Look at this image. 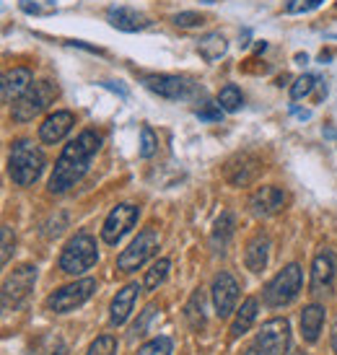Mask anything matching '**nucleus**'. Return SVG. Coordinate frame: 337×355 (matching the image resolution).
Returning a JSON list of instances; mask_svg holds the SVG:
<instances>
[{"label": "nucleus", "instance_id": "obj_37", "mask_svg": "<svg viewBox=\"0 0 337 355\" xmlns=\"http://www.w3.org/2000/svg\"><path fill=\"white\" fill-rule=\"evenodd\" d=\"M332 350H335V355H337V322H335V327H332Z\"/></svg>", "mask_w": 337, "mask_h": 355}, {"label": "nucleus", "instance_id": "obj_33", "mask_svg": "<svg viewBox=\"0 0 337 355\" xmlns=\"http://www.w3.org/2000/svg\"><path fill=\"white\" fill-rule=\"evenodd\" d=\"M0 234H3V254H0V262H3V265H8L10 254H13V244H16V239H13V228L3 226L0 228Z\"/></svg>", "mask_w": 337, "mask_h": 355}, {"label": "nucleus", "instance_id": "obj_28", "mask_svg": "<svg viewBox=\"0 0 337 355\" xmlns=\"http://www.w3.org/2000/svg\"><path fill=\"white\" fill-rule=\"evenodd\" d=\"M156 150H159V138H156V132H153L148 125H143V128H140V156L150 158Z\"/></svg>", "mask_w": 337, "mask_h": 355}, {"label": "nucleus", "instance_id": "obj_14", "mask_svg": "<svg viewBox=\"0 0 337 355\" xmlns=\"http://www.w3.org/2000/svg\"><path fill=\"white\" fill-rule=\"evenodd\" d=\"M286 207V192L280 187H259L252 198H249V210L252 216L257 218H273L278 216L280 210Z\"/></svg>", "mask_w": 337, "mask_h": 355}, {"label": "nucleus", "instance_id": "obj_13", "mask_svg": "<svg viewBox=\"0 0 337 355\" xmlns=\"http://www.w3.org/2000/svg\"><path fill=\"white\" fill-rule=\"evenodd\" d=\"M332 283H335V254H332L329 249H322V252L314 257L309 288H311L314 296H322V293H329V291H332Z\"/></svg>", "mask_w": 337, "mask_h": 355}, {"label": "nucleus", "instance_id": "obj_36", "mask_svg": "<svg viewBox=\"0 0 337 355\" xmlns=\"http://www.w3.org/2000/svg\"><path fill=\"white\" fill-rule=\"evenodd\" d=\"M244 355H268V353H265V350H262V347H259L257 343H252V345H249L247 350H244Z\"/></svg>", "mask_w": 337, "mask_h": 355}, {"label": "nucleus", "instance_id": "obj_22", "mask_svg": "<svg viewBox=\"0 0 337 355\" xmlns=\"http://www.w3.org/2000/svg\"><path fill=\"white\" fill-rule=\"evenodd\" d=\"M254 319H257V298H247L236 311L234 324H231V340H239L241 335H247L249 327L254 324Z\"/></svg>", "mask_w": 337, "mask_h": 355}, {"label": "nucleus", "instance_id": "obj_25", "mask_svg": "<svg viewBox=\"0 0 337 355\" xmlns=\"http://www.w3.org/2000/svg\"><path fill=\"white\" fill-rule=\"evenodd\" d=\"M218 104L223 112H239V109L244 107V96H241V91L234 86V83H228L223 86L218 94Z\"/></svg>", "mask_w": 337, "mask_h": 355}, {"label": "nucleus", "instance_id": "obj_21", "mask_svg": "<svg viewBox=\"0 0 337 355\" xmlns=\"http://www.w3.org/2000/svg\"><path fill=\"white\" fill-rule=\"evenodd\" d=\"M226 50H228V42H226V37H223L221 31H210V34H205V37L198 42L200 58L208 60V62H216V60H221L223 55H226Z\"/></svg>", "mask_w": 337, "mask_h": 355}, {"label": "nucleus", "instance_id": "obj_12", "mask_svg": "<svg viewBox=\"0 0 337 355\" xmlns=\"http://www.w3.org/2000/svg\"><path fill=\"white\" fill-rule=\"evenodd\" d=\"M239 301V283L231 272H218L213 280V304H216V314L226 319Z\"/></svg>", "mask_w": 337, "mask_h": 355}, {"label": "nucleus", "instance_id": "obj_19", "mask_svg": "<svg viewBox=\"0 0 337 355\" xmlns=\"http://www.w3.org/2000/svg\"><path fill=\"white\" fill-rule=\"evenodd\" d=\"M268 257H270V239L265 234H257L247 244V252H244V262L252 272H262L268 267Z\"/></svg>", "mask_w": 337, "mask_h": 355}, {"label": "nucleus", "instance_id": "obj_23", "mask_svg": "<svg viewBox=\"0 0 337 355\" xmlns=\"http://www.w3.org/2000/svg\"><path fill=\"white\" fill-rule=\"evenodd\" d=\"M29 355H68V345H65V340L55 332H47V335H42L34 345H31Z\"/></svg>", "mask_w": 337, "mask_h": 355}, {"label": "nucleus", "instance_id": "obj_16", "mask_svg": "<svg viewBox=\"0 0 337 355\" xmlns=\"http://www.w3.org/2000/svg\"><path fill=\"white\" fill-rule=\"evenodd\" d=\"M34 76L29 68H13L3 76V101L6 104H16V101L31 89Z\"/></svg>", "mask_w": 337, "mask_h": 355}, {"label": "nucleus", "instance_id": "obj_35", "mask_svg": "<svg viewBox=\"0 0 337 355\" xmlns=\"http://www.w3.org/2000/svg\"><path fill=\"white\" fill-rule=\"evenodd\" d=\"M153 314H156V309H153V306H148V309L143 311V316H140V322H135L132 332H135V335H143V332H146V327H148V322L153 319Z\"/></svg>", "mask_w": 337, "mask_h": 355}, {"label": "nucleus", "instance_id": "obj_7", "mask_svg": "<svg viewBox=\"0 0 337 355\" xmlns=\"http://www.w3.org/2000/svg\"><path fill=\"white\" fill-rule=\"evenodd\" d=\"M94 291H96V280H94V277L76 280V283L62 286V288H58L55 293H50V296H47V309L55 311V314H68V311L86 304V301L94 296Z\"/></svg>", "mask_w": 337, "mask_h": 355}, {"label": "nucleus", "instance_id": "obj_1", "mask_svg": "<svg viewBox=\"0 0 337 355\" xmlns=\"http://www.w3.org/2000/svg\"><path fill=\"white\" fill-rule=\"evenodd\" d=\"M101 148V135L94 130H83L78 138L68 143L60 158L55 161L50 177V192L52 195H62L70 187H76L80 179L86 177L91 166V158L99 153Z\"/></svg>", "mask_w": 337, "mask_h": 355}, {"label": "nucleus", "instance_id": "obj_30", "mask_svg": "<svg viewBox=\"0 0 337 355\" xmlns=\"http://www.w3.org/2000/svg\"><path fill=\"white\" fill-rule=\"evenodd\" d=\"M317 86V78L311 76V73H304L301 78H296V83L291 86V99L298 101V99H304V96H309L311 94V89Z\"/></svg>", "mask_w": 337, "mask_h": 355}, {"label": "nucleus", "instance_id": "obj_24", "mask_svg": "<svg viewBox=\"0 0 337 355\" xmlns=\"http://www.w3.org/2000/svg\"><path fill=\"white\" fill-rule=\"evenodd\" d=\"M168 270H171V262H168V259H156V262L150 265L148 272H146V277H143V288H146V291H156V288L166 280Z\"/></svg>", "mask_w": 337, "mask_h": 355}, {"label": "nucleus", "instance_id": "obj_15", "mask_svg": "<svg viewBox=\"0 0 337 355\" xmlns=\"http://www.w3.org/2000/svg\"><path fill=\"white\" fill-rule=\"evenodd\" d=\"M73 125H76L73 112H65V109L62 112H52L50 117L40 125V140L47 143V146H55L73 130Z\"/></svg>", "mask_w": 337, "mask_h": 355}, {"label": "nucleus", "instance_id": "obj_3", "mask_svg": "<svg viewBox=\"0 0 337 355\" xmlns=\"http://www.w3.org/2000/svg\"><path fill=\"white\" fill-rule=\"evenodd\" d=\"M96 259H99L96 241H94L91 234L80 231L62 249V254H60V270L68 272V275H80V272H86V270H91V267L96 265Z\"/></svg>", "mask_w": 337, "mask_h": 355}, {"label": "nucleus", "instance_id": "obj_18", "mask_svg": "<svg viewBox=\"0 0 337 355\" xmlns=\"http://www.w3.org/2000/svg\"><path fill=\"white\" fill-rule=\"evenodd\" d=\"M138 291H140L138 283H130V286H125L117 296H114V301H112V306H110V322L114 327H122L130 319L132 306H135V298H138Z\"/></svg>", "mask_w": 337, "mask_h": 355}, {"label": "nucleus", "instance_id": "obj_9", "mask_svg": "<svg viewBox=\"0 0 337 355\" xmlns=\"http://www.w3.org/2000/svg\"><path fill=\"white\" fill-rule=\"evenodd\" d=\"M138 216L140 210L135 205H130V202H122L112 210L107 220H104V226H101V239L107 241V244H119V239L128 234L130 228L138 223Z\"/></svg>", "mask_w": 337, "mask_h": 355}, {"label": "nucleus", "instance_id": "obj_32", "mask_svg": "<svg viewBox=\"0 0 337 355\" xmlns=\"http://www.w3.org/2000/svg\"><path fill=\"white\" fill-rule=\"evenodd\" d=\"M174 24H177L179 29H195V26H200V24H205V19H202L200 13H189V10H184V13H177V16H174Z\"/></svg>", "mask_w": 337, "mask_h": 355}, {"label": "nucleus", "instance_id": "obj_2", "mask_svg": "<svg viewBox=\"0 0 337 355\" xmlns=\"http://www.w3.org/2000/svg\"><path fill=\"white\" fill-rule=\"evenodd\" d=\"M8 171L19 187H31L44 171V153L40 146H34L31 140H16L10 148Z\"/></svg>", "mask_w": 337, "mask_h": 355}, {"label": "nucleus", "instance_id": "obj_5", "mask_svg": "<svg viewBox=\"0 0 337 355\" xmlns=\"http://www.w3.org/2000/svg\"><path fill=\"white\" fill-rule=\"evenodd\" d=\"M58 96V89L50 80H40V83H31V89L13 104V119L16 122H31V119L42 114L44 109L50 107Z\"/></svg>", "mask_w": 337, "mask_h": 355}, {"label": "nucleus", "instance_id": "obj_31", "mask_svg": "<svg viewBox=\"0 0 337 355\" xmlns=\"http://www.w3.org/2000/svg\"><path fill=\"white\" fill-rule=\"evenodd\" d=\"M325 0H288L286 3V13L296 16V13H309V10L319 8Z\"/></svg>", "mask_w": 337, "mask_h": 355}, {"label": "nucleus", "instance_id": "obj_11", "mask_svg": "<svg viewBox=\"0 0 337 355\" xmlns=\"http://www.w3.org/2000/svg\"><path fill=\"white\" fill-rule=\"evenodd\" d=\"M143 83H146L148 91L159 94L161 99H171V101L187 99L189 91H192V83H189L187 78H182V76H166V73L143 76Z\"/></svg>", "mask_w": 337, "mask_h": 355}, {"label": "nucleus", "instance_id": "obj_20", "mask_svg": "<svg viewBox=\"0 0 337 355\" xmlns=\"http://www.w3.org/2000/svg\"><path fill=\"white\" fill-rule=\"evenodd\" d=\"M322 324H325V309L319 304L306 306L304 314H301V335H304V340L306 343H317Z\"/></svg>", "mask_w": 337, "mask_h": 355}, {"label": "nucleus", "instance_id": "obj_27", "mask_svg": "<svg viewBox=\"0 0 337 355\" xmlns=\"http://www.w3.org/2000/svg\"><path fill=\"white\" fill-rule=\"evenodd\" d=\"M174 353V343L168 337H153L146 345H140L138 355H171Z\"/></svg>", "mask_w": 337, "mask_h": 355}, {"label": "nucleus", "instance_id": "obj_29", "mask_svg": "<svg viewBox=\"0 0 337 355\" xmlns=\"http://www.w3.org/2000/svg\"><path fill=\"white\" fill-rule=\"evenodd\" d=\"M86 355H117V340L112 335H101L91 343Z\"/></svg>", "mask_w": 337, "mask_h": 355}, {"label": "nucleus", "instance_id": "obj_4", "mask_svg": "<svg viewBox=\"0 0 337 355\" xmlns=\"http://www.w3.org/2000/svg\"><path fill=\"white\" fill-rule=\"evenodd\" d=\"M301 283H304V275H301V267L298 265H288L283 267L278 275L270 280L265 291H262V301L270 306V309H280V306H288L293 298L298 296L301 291Z\"/></svg>", "mask_w": 337, "mask_h": 355}, {"label": "nucleus", "instance_id": "obj_26", "mask_svg": "<svg viewBox=\"0 0 337 355\" xmlns=\"http://www.w3.org/2000/svg\"><path fill=\"white\" fill-rule=\"evenodd\" d=\"M234 234V216L231 213H223V216L216 220V231H213V241L221 244V249L228 244V239Z\"/></svg>", "mask_w": 337, "mask_h": 355}, {"label": "nucleus", "instance_id": "obj_6", "mask_svg": "<svg viewBox=\"0 0 337 355\" xmlns=\"http://www.w3.org/2000/svg\"><path fill=\"white\" fill-rule=\"evenodd\" d=\"M156 249H159V231L153 226L143 228L138 239H132V244L117 257V267L122 272H135L156 254Z\"/></svg>", "mask_w": 337, "mask_h": 355}, {"label": "nucleus", "instance_id": "obj_10", "mask_svg": "<svg viewBox=\"0 0 337 355\" xmlns=\"http://www.w3.org/2000/svg\"><path fill=\"white\" fill-rule=\"evenodd\" d=\"M288 340H291V324H288V319H270V322L262 324V329L254 337V343L268 355L286 353Z\"/></svg>", "mask_w": 337, "mask_h": 355}, {"label": "nucleus", "instance_id": "obj_17", "mask_svg": "<svg viewBox=\"0 0 337 355\" xmlns=\"http://www.w3.org/2000/svg\"><path fill=\"white\" fill-rule=\"evenodd\" d=\"M107 21H110L117 31H128V34L148 29V24H150L143 13H138L135 8H125V6H114V8L107 10Z\"/></svg>", "mask_w": 337, "mask_h": 355}, {"label": "nucleus", "instance_id": "obj_8", "mask_svg": "<svg viewBox=\"0 0 337 355\" xmlns=\"http://www.w3.org/2000/svg\"><path fill=\"white\" fill-rule=\"evenodd\" d=\"M37 283V267L34 265H21L19 270H13V275L6 277L3 283V311H13L19 309L21 301L29 296L31 288Z\"/></svg>", "mask_w": 337, "mask_h": 355}, {"label": "nucleus", "instance_id": "obj_34", "mask_svg": "<svg viewBox=\"0 0 337 355\" xmlns=\"http://www.w3.org/2000/svg\"><path fill=\"white\" fill-rule=\"evenodd\" d=\"M198 117L208 119V122H218L223 117V109H221V104H205L202 109H198Z\"/></svg>", "mask_w": 337, "mask_h": 355}]
</instances>
